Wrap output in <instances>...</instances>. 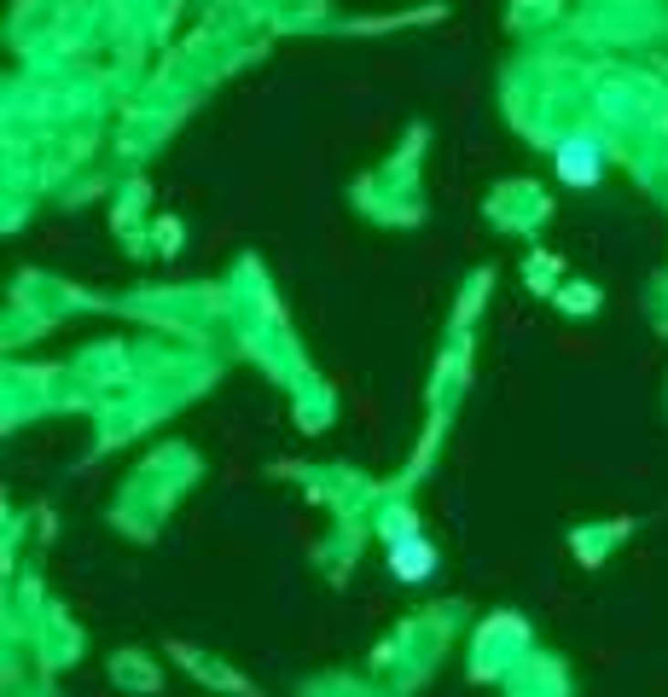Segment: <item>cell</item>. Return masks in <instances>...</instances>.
<instances>
[{
	"mask_svg": "<svg viewBox=\"0 0 668 697\" xmlns=\"http://www.w3.org/2000/svg\"><path fill=\"white\" fill-rule=\"evenodd\" d=\"M395 569H402V576H424V569H431V552L424 546H395Z\"/></svg>",
	"mask_w": 668,
	"mask_h": 697,
	"instance_id": "2",
	"label": "cell"
},
{
	"mask_svg": "<svg viewBox=\"0 0 668 697\" xmlns=\"http://www.w3.org/2000/svg\"><path fill=\"white\" fill-rule=\"evenodd\" d=\"M558 174H564V181L569 186H593L599 181V146H593V140H564V146H558Z\"/></svg>",
	"mask_w": 668,
	"mask_h": 697,
	"instance_id": "1",
	"label": "cell"
}]
</instances>
